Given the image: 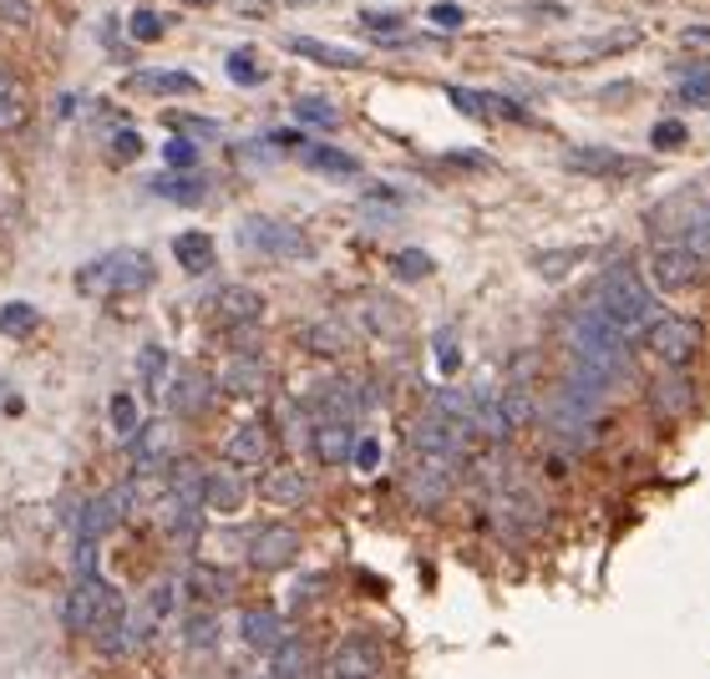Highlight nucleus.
<instances>
[{
	"instance_id": "nucleus-7",
	"label": "nucleus",
	"mask_w": 710,
	"mask_h": 679,
	"mask_svg": "<svg viewBox=\"0 0 710 679\" xmlns=\"http://www.w3.org/2000/svg\"><path fill=\"white\" fill-rule=\"evenodd\" d=\"M411 452L417 457H452L457 461L467 446H473V436H467V421H457V416H442V411H421L417 421H411Z\"/></svg>"
},
{
	"instance_id": "nucleus-35",
	"label": "nucleus",
	"mask_w": 710,
	"mask_h": 679,
	"mask_svg": "<svg viewBox=\"0 0 710 679\" xmlns=\"http://www.w3.org/2000/svg\"><path fill=\"white\" fill-rule=\"evenodd\" d=\"M41 325V310L26 300H11V304H0V335H31V330Z\"/></svg>"
},
{
	"instance_id": "nucleus-9",
	"label": "nucleus",
	"mask_w": 710,
	"mask_h": 679,
	"mask_svg": "<svg viewBox=\"0 0 710 679\" xmlns=\"http://www.w3.org/2000/svg\"><path fill=\"white\" fill-rule=\"evenodd\" d=\"M645 345L659 366L685 370L700 350V325L696 320H685V314H655V325L645 330Z\"/></svg>"
},
{
	"instance_id": "nucleus-34",
	"label": "nucleus",
	"mask_w": 710,
	"mask_h": 679,
	"mask_svg": "<svg viewBox=\"0 0 710 679\" xmlns=\"http://www.w3.org/2000/svg\"><path fill=\"white\" fill-rule=\"evenodd\" d=\"M360 314H366V330H370V335H401V310H396L391 300H381V294H366Z\"/></svg>"
},
{
	"instance_id": "nucleus-49",
	"label": "nucleus",
	"mask_w": 710,
	"mask_h": 679,
	"mask_svg": "<svg viewBox=\"0 0 710 679\" xmlns=\"http://www.w3.org/2000/svg\"><path fill=\"white\" fill-rule=\"evenodd\" d=\"M685 137H690V127H685V122H659L655 132H650V147H659V153H670V147H680Z\"/></svg>"
},
{
	"instance_id": "nucleus-25",
	"label": "nucleus",
	"mask_w": 710,
	"mask_h": 679,
	"mask_svg": "<svg viewBox=\"0 0 710 679\" xmlns=\"http://www.w3.org/2000/svg\"><path fill=\"white\" fill-rule=\"evenodd\" d=\"M188 588H193L209 609H219V603H229L238 593V578L229 574V568H219V563H198L193 574H188Z\"/></svg>"
},
{
	"instance_id": "nucleus-39",
	"label": "nucleus",
	"mask_w": 710,
	"mask_h": 679,
	"mask_svg": "<svg viewBox=\"0 0 710 679\" xmlns=\"http://www.w3.org/2000/svg\"><path fill=\"white\" fill-rule=\"evenodd\" d=\"M173 599H178V588H173V578H163V583H153V588H147V599H143V614L153 619V628H158L163 619H168L173 609H178V603H173Z\"/></svg>"
},
{
	"instance_id": "nucleus-4",
	"label": "nucleus",
	"mask_w": 710,
	"mask_h": 679,
	"mask_svg": "<svg viewBox=\"0 0 710 679\" xmlns=\"http://www.w3.org/2000/svg\"><path fill=\"white\" fill-rule=\"evenodd\" d=\"M127 614V603L118 599V588L107 578H77L71 583V599H66V628L71 634H102L107 624H118Z\"/></svg>"
},
{
	"instance_id": "nucleus-48",
	"label": "nucleus",
	"mask_w": 710,
	"mask_h": 679,
	"mask_svg": "<svg viewBox=\"0 0 710 679\" xmlns=\"http://www.w3.org/2000/svg\"><path fill=\"white\" fill-rule=\"evenodd\" d=\"M163 157H168V168H178V172H193V163H198V147L188 143V137H173V143H163Z\"/></svg>"
},
{
	"instance_id": "nucleus-36",
	"label": "nucleus",
	"mask_w": 710,
	"mask_h": 679,
	"mask_svg": "<svg viewBox=\"0 0 710 679\" xmlns=\"http://www.w3.org/2000/svg\"><path fill=\"white\" fill-rule=\"evenodd\" d=\"M107 421H112V432H118L122 442H132V436L143 432V421H137V401H132L127 391H118L112 401H107Z\"/></svg>"
},
{
	"instance_id": "nucleus-31",
	"label": "nucleus",
	"mask_w": 710,
	"mask_h": 679,
	"mask_svg": "<svg viewBox=\"0 0 710 679\" xmlns=\"http://www.w3.org/2000/svg\"><path fill=\"white\" fill-rule=\"evenodd\" d=\"M498 405H502L508 432H518V426H528V421H539V401H533V391H528L523 380H513V386L498 396Z\"/></svg>"
},
{
	"instance_id": "nucleus-37",
	"label": "nucleus",
	"mask_w": 710,
	"mask_h": 679,
	"mask_svg": "<svg viewBox=\"0 0 710 679\" xmlns=\"http://www.w3.org/2000/svg\"><path fill=\"white\" fill-rule=\"evenodd\" d=\"M137 376H143L147 391L163 396V380H168V350H163V345H143V355H137Z\"/></svg>"
},
{
	"instance_id": "nucleus-46",
	"label": "nucleus",
	"mask_w": 710,
	"mask_h": 679,
	"mask_svg": "<svg viewBox=\"0 0 710 679\" xmlns=\"http://www.w3.org/2000/svg\"><path fill=\"white\" fill-rule=\"evenodd\" d=\"M168 127H178L184 137H213V132H219V122H213V118H193V112H168Z\"/></svg>"
},
{
	"instance_id": "nucleus-52",
	"label": "nucleus",
	"mask_w": 710,
	"mask_h": 679,
	"mask_svg": "<svg viewBox=\"0 0 710 679\" xmlns=\"http://www.w3.org/2000/svg\"><path fill=\"white\" fill-rule=\"evenodd\" d=\"M351 461H355L360 471H376V467H381V442H370V436H366V442H355Z\"/></svg>"
},
{
	"instance_id": "nucleus-33",
	"label": "nucleus",
	"mask_w": 710,
	"mask_h": 679,
	"mask_svg": "<svg viewBox=\"0 0 710 679\" xmlns=\"http://www.w3.org/2000/svg\"><path fill=\"white\" fill-rule=\"evenodd\" d=\"M584 259H589V248H543V254H533V269H539L543 279H553V285H558V279L574 275Z\"/></svg>"
},
{
	"instance_id": "nucleus-18",
	"label": "nucleus",
	"mask_w": 710,
	"mask_h": 679,
	"mask_svg": "<svg viewBox=\"0 0 710 679\" xmlns=\"http://www.w3.org/2000/svg\"><path fill=\"white\" fill-rule=\"evenodd\" d=\"M300 345L310 355H320V360H341V355L351 350V330H345L335 314H320V320H304L300 325Z\"/></svg>"
},
{
	"instance_id": "nucleus-58",
	"label": "nucleus",
	"mask_w": 710,
	"mask_h": 679,
	"mask_svg": "<svg viewBox=\"0 0 710 679\" xmlns=\"http://www.w3.org/2000/svg\"><path fill=\"white\" fill-rule=\"evenodd\" d=\"M5 92H15V77H11V71H0V97H5Z\"/></svg>"
},
{
	"instance_id": "nucleus-21",
	"label": "nucleus",
	"mask_w": 710,
	"mask_h": 679,
	"mask_svg": "<svg viewBox=\"0 0 710 679\" xmlns=\"http://www.w3.org/2000/svg\"><path fill=\"white\" fill-rule=\"evenodd\" d=\"M238 639L244 649H259V654H275L285 644V619L275 609H244L238 614Z\"/></svg>"
},
{
	"instance_id": "nucleus-1",
	"label": "nucleus",
	"mask_w": 710,
	"mask_h": 679,
	"mask_svg": "<svg viewBox=\"0 0 710 679\" xmlns=\"http://www.w3.org/2000/svg\"><path fill=\"white\" fill-rule=\"evenodd\" d=\"M564 345L574 350V366L593 370V376H604L609 386H614V380H624L634 370V360H630L634 345L619 335V330L609 325L593 304H584V310H574L564 320Z\"/></svg>"
},
{
	"instance_id": "nucleus-10",
	"label": "nucleus",
	"mask_w": 710,
	"mask_h": 679,
	"mask_svg": "<svg viewBox=\"0 0 710 679\" xmlns=\"http://www.w3.org/2000/svg\"><path fill=\"white\" fill-rule=\"evenodd\" d=\"M381 644L370 634H345L325 659V679H381Z\"/></svg>"
},
{
	"instance_id": "nucleus-2",
	"label": "nucleus",
	"mask_w": 710,
	"mask_h": 679,
	"mask_svg": "<svg viewBox=\"0 0 710 679\" xmlns=\"http://www.w3.org/2000/svg\"><path fill=\"white\" fill-rule=\"evenodd\" d=\"M589 304L604 314L630 345L634 340H645V330L655 325V294H650V279H640L634 264H614V269L593 285Z\"/></svg>"
},
{
	"instance_id": "nucleus-23",
	"label": "nucleus",
	"mask_w": 710,
	"mask_h": 679,
	"mask_svg": "<svg viewBox=\"0 0 710 679\" xmlns=\"http://www.w3.org/2000/svg\"><path fill=\"white\" fill-rule=\"evenodd\" d=\"M259 497L269 508H300L304 497H310V482H304V471H295V467H264Z\"/></svg>"
},
{
	"instance_id": "nucleus-13",
	"label": "nucleus",
	"mask_w": 710,
	"mask_h": 679,
	"mask_svg": "<svg viewBox=\"0 0 710 679\" xmlns=\"http://www.w3.org/2000/svg\"><path fill=\"white\" fill-rule=\"evenodd\" d=\"M269 457H275V436H269V426H264V421H244V426H234V432H229L224 467L264 471V467H269Z\"/></svg>"
},
{
	"instance_id": "nucleus-8",
	"label": "nucleus",
	"mask_w": 710,
	"mask_h": 679,
	"mask_svg": "<svg viewBox=\"0 0 710 679\" xmlns=\"http://www.w3.org/2000/svg\"><path fill=\"white\" fill-rule=\"evenodd\" d=\"M710 264L696 259L685 244H675V238H665V244L650 248V285L659 289V294H685V289H696L700 279H706Z\"/></svg>"
},
{
	"instance_id": "nucleus-14",
	"label": "nucleus",
	"mask_w": 710,
	"mask_h": 679,
	"mask_svg": "<svg viewBox=\"0 0 710 679\" xmlns=\"http://www.w3.org/2000/svg\"><path fill=\"white\" fill-rule=\"evenodd\" d=\"M564 168L568 172H584V178H634L645 163H640V157H630V153H619V147H568Z\"/></svg>"
},
{
	"instance_id": "nucleus-29",
	"label": "nucleus",
	"mask_w": 710,
	"mask_h": 679,
	"mask_svg": "<svg viewBox=\"0 0 710 679\" xmlns=\"http://www.w3.org/2000/svg\"><path fill=\"white\" fill-rule=\"evenodd\" d=\"M310 665H315V654L310 644L285 634V644L275 649V679H310Z\"/></svg>"
},
{
	"instance_id": "nucleus-47",
	"label": "nucleus",
	"mask_w": 710,
	"mask_h": 679,
	"mask_svg": "<svg viewBox=\"0 0 710 679\" xmlns=\"http://www.w3.org/2000/svg\"><path fill=\"white\" fill-rule=\"evenodd\" d=\"M188 649H213V639H219V619L213 614H198L193 624H188Z\"/></svg>"
},
{
	"instance_id": "nucleus-41",
	"label": "nucleus",
	"mask_w": 710,
	"mask_h": 679,
	"mask_svg": "<svg viewBox=\"0 0 710 679\" xmlns=\"http://www.w3.org/2000/svg\"><path fill=\"white\" fill-rule=\"evenodd\" d=\"M482 97V118H502V122H533V112H528L523 102H513V97L502 92H477Z\"/></svg>"
},
{
	"instance_id": "nucleus-6",
	"label": "nucleus",
	"mask_w": 710,
	"mask_h": 679,
	"mask_svg": "<svg viewBox=\"0 0 710 679\" xmlns=\"http://www.w3.org/2000/svg\"><path fill=\"white\" fill-rule=\"evenodd\" d=\"M401 492H407V502L421 512L442 508V502L457 492V461L452 457H417L407 467V477H401Z\"/></svg>"
},
{
	"instance_id": "nucleus-38",
	"label": "nucleus",
	"mask_w": 710,
	"mask_h": 679,
	"mask_svg": "<svg viewBox=\"0 0 710 679\" xmlns=\"http://www.w3.org/2000/svg\"><path fill=\"white\" fill-rule=\"evenodd\" d=\"M295 118L310 122V127H341V112H335V102H325V97H300V102H295Z\"/></svg>"
},
{
	"instance_id": "nucleus-44",
	"label": "nucleus",
	"mask_w": 710,
	"mask_h": 679,
	"mask_svg": "<svg viewBox=\"0 0 710 679\" xmlns=\"http://www.w3.org/2000/svg\"><path fill=\"white\" fill-rule=\"evenodd\" d=\"M127 31H132V41H158L163 31H168V21H163L158 11H132L127 15Z\"/></svg>"
},
{
	"instance_id": "nucleus-28",
	"label": "nucleus",
	"mask_w": 710,
	"mask_h": 679,
	"mask_svg": "<svg viewBox=\"0 0 710 679\" xmlns=\"http://www.w3.org/2000/svg\"><path fill=\"white\" fill-rule=\"evenodd\" d=\"M675 92H680V102L710 107V62L706 56H696V62H675Z\"/></svg>"
},
{
	"instance_id": "nucleus-53",
	"label": "nucleus",
	"mask_w": 710,
	"mask_h": 679,
	"mask_svg": "<svg viewBox=\"0 0 710 679\" xmlns=\"http://www.w3.org/2000/svg\"><path fill=\"white\" fill-rule=\"evenodd\" d=\"M112 153H118L122 163H132V157L143 153V137H137L132 127H118V137H112Z\"/></svg>"
},
{
	"instance_id": "nucleus-17",
	"label": "nucleus",
	"mask_w": 710,
	"mask_h": 679,
	"mask_svg": "<svg viewBox=\"0 0 710 679\" xmlns=\"http://www.w3.org/2000/svg\"><path fill=\"white\" fill-rule=\"evenodd\" d=\"M310 452H315L320 467H345L355 452L351 421H315V426H310Z\"/></svg>"
},
{
	"instance_id": "nucleus-56",
	"label": "nucleus",
	"mask_w": 710,
	"mask_h": 679,
	"mask_svg": "<svg viewBox=\"0 0 710 679\" xmlns=\"http://www.w3.org/2000/svg\"><path fill=\"white\" fill-rule=\"evenodd\" d=\"M436 366L442 370H457V345L447 335H436Z\"/></svg>"
},
{
	"instance_id": "nucleus-12",
	"label": "nucleus",
	"mask_w": 710,
	"mask_h": 679,
	"mask_svg": "<svg viewBox=\"0 0 710 679\" xmlns=\"http://www.w3.org/2000/svg\"><path fill=\"white\" fill-rule=\"evenodd\" d=\"M132 512V487H112V492L92 497L87 508H81V523H77V543H102L112 527L127 523Z\"/></svg>"
},
{
	"instance_id": "nucleus-59",
	"label": "nucleus",
	"mask_w": 710,
	"mask_h": 679,
	"mask_svg": "<svg viewBox=\"0 0 710 679\" xmlns=\"http://www.w3.org/2000/svg\"><path fill=\"white\" fill-rule=\"evenodd\" d=\"M188 5H213V0H188Z\"/></svg>"
},
{
	"instance_id": "nucleus-15",
	"label": "nucleus",
	"mask_w": 710,
	"mask_h": 679,
	"mask_svg": "<svg viewBox=\"0 0 710 679\" xmlns=\"http://www.w3.org/2000/svg\"><path fill=\"white\" fill-rule=\"evenodd\" d=\"M213 386H219L229 401H259V396L269 391V366H264L259 355H234V360L213 376Z\"/></svg>"
},
{
	"instance_id": "nucleus-57",
	"label": "nucleus",
	"mask_w": 710,
	"mask_h": 679,
	"mask_svg": "<svg viewBox=\"0 0 710 679\" xmlns=\"http://www.w3.org/2000/svg\"><path fill=\"white\" fill-rule=\"evenodd\" d=\"M685 41H696V46H710V26H685Z\"/></svg>"
},
{
	"instance_id": "nucleus-16",
	"label": "nucleus",
	"mask_w": 710,
	"mask_h": 679,
	"mask_svg": "<svg viewBox=\"0 0 710 679\" xmlns=\"http://www.w3.org/2000/svg\"><path fill=\"white\" fill-rule=\"evenodd\" d=\"M213 376H203V370H184V376H173L168 386V411L173 416H203L213 405Z\"/></svg>"
},
{
	"instance_id": "nucleus-22",
	"label": "nucleus",
	"mask_w": 710,
	"mask_h": 679,
	"mask_svg": "<svg viewBox=\"0 0 710 679\" xmlns=\"http://www.w3.org/2000/svg\"><path fill=\"white\" fill-rule=\"evenodd\" d=\"M290 52L315 66H335V71H360L366 66V52H351V46H335V41L320 36H290Z\"/></svg>"
},
{
	"instance_id": "nucleus-26",
	"label": "nucleus",
	"mask_w": 710,
	"mask_h": 679,
	"mask_svg": "<svg viewBox=\"0 0 710 679\" xmlns=\"http://www.w3.org/2000/svg\"><path fill=\"white\" fill-rule=\"evenodd\" d=\"M209 178L203 172H163V178H153V193L158 198H168V203H203L209 198Z\"/></svg>"
},
{
	"instance_id": "nucleus-24",
	"label": "nucleus",
	"mask_w": 710,
	"mask_h": 679,
	"mask_svg": "<svg viewBox=\"0 0 710 679\" xmlns=\"http://www.w3.org/2000/svg\"><path fill=\"white\" fill-rule=\"evenodd\" d=\"M127 92H143V97H193L198 92V77H193V71H132Z\"/></svg>"
},
{
	"instance_id": "nucleus-54",
	"label": "nucleus",
	"mask_w": 710,
	"mask_h": 679,
	"mask_svg": "<svg viewBox=\"0 0 710 679\" xmlns=\"http://www.w3.org/2000/svg\"><path fill=\"white\" fill-rule=\"evenodd\" d=\"M442 163H452V168H492V157H487V153H473V147H457V153H442Z\"/></svg>"
},
{
	"instance_id": "nucleus-32",
	"label": "nucleus",
	"mask_w": 710,
	"mask_h": 679,
	"mask_svg": "<svg viewBox=\"0 0 710 679\" xmlns=\"http://www.w3.org/2000/svg\"><path fill=\"white\" fill-rule=\"evenodd\" d=\"M304 163H310L315 172H325V178H355V172H360V163H355L351 153H341V147H325V143L304 147Z\"/></svg>"
},
{
	"instance_id": "nucleus-50",
	"label": "nucleus",
	"mask_w": 710,
	"mask_h": 679,
	"mask_svg": "<svg viewBox=\"0 0 710 679\" xmlns=\"http://www.w3.org/2000/svg\"><path fill=\"white\" fill-rule=\"evenodd\" d=\"M447 102L457 107L462 118H482V97H477L473 87H447Z\"/></svg>"
},
{
	"instance_id": "nucleus-42",
	"label": "nucleus",
	"mask_w": 710,
	"mask_h": 679,
	"mask_svg": "<svg viewBox=\"0 0 710 679\" xmlns=\"http://www.w3.org/2000/svg\"><path fill=\"white\" fill-rule=\"evenodd\" d=\"M26 122H31V102L21 97V87H15V92L0 97V132H21Z\"/></svg>"
},
{
	"instance_id": "nucleus-43",
	"label": "nucleus",
	"mask_w": 710,
	"mask_h": 679,
	"mask_svg": "<svg viewBox=\"0 0 710 679\" xmlns=\"http://www.w3.org/2000/svg\"><path fill=\"white\" fill-rule=\"evenodd\" d=\"M391 269L401 279H432L436 264H432V254H421V248H401V254L391 259Z\"/></svg>"
},
{
	"instance_id": "nucleus-45",
	"label": "nucleus",
	"mask_w": 710,
	"mask_h": 679,
	"mask_svg": "<svg viewBox=\"0 0 710 679\" xmlns=\"http://www.w3.org/2000/svg\"><path fill=\"white\" fill-rule=\"evenodd\" d=\"M366 31H381V36H396V31L407 26V11H360L355 15Z\"/></svg>"
},
{
	"instance_id": "nucleus-11",
	"label": "nucleus",
	"mask_w": 710,
	"mask_h": 679,
	"mask_svg": "<svg viewBox=\"0 0 710 679\" xmlns=\"http://www.w3.org/2000/svg\"><path fill=\"white\" fill-rule=\"evenodd\" d=\"M300 548H304L300 527L269 523V527H259V533L249 537V568L254 574H279V568H290V563L300 558Z\"/></svg>"
},
{
	"instance_id": "nucleus-51",
	"label": "nucleus",
	"mask_w": 710,
	"mask_h": 679,
	"mask_svg": "<svg viewBox=\"0 0 710 679\" xmlns=\"http://www.w3.org/2000/svg\"><path fill=\"white\" fill-rule=\"evenodd\" d=\"M426 15H432V26H442V31H457L462 21H467V11H462V5H452V0H436Z\"/></svg>"
},
{
	"instance_id": "nucleus-5",
	"label": "nucleus",
	"mask_w": 710,
	"mask_h": 679,
	"mask_svg": "<svg viewBox=\"0 0 710 679\" xmlns=\"http://www.w3.org/2000/svg\"><path fill=\"white\" fill-rule=\"evenodd\" d=\"M234 234H238V248H249L259 259H304L310 254V238L295 223L275 219V213H244Z\"/></svg>"
},
{
	"instance_id": "nucleus-55",
	"label": "nucleus",
	"mask_w": 710,
	"mask_h": 679,
	"mask_svg": "<svg viewBox=\"0 0 710 679\" xmlns=\"http://www.w3.org/2000/svg\"><path fill=\"white\" fill-rule=\"evenodd\" d=\"M528 15H543V21H564L568 5H558V0H533V5H523Z\"/></svg>"
},
{
	"instance_id": "nucleus-3",
	"label": "nucleus",
	"mask_w": 710,
	"mask_h": 679,
	"mask_svg": "<svg viewBox=\"0 0 710 679\" xmlns=\"http://www.w3.org/2000/svg\"><path fill=\"white\" fill-rule=\"evenodd\" d=\"M147 285H153V259L143 248H112L87 269H77V289L92 300L97 294H143Z\"/></svg>"
},
{
	"instance_id": "nucleus-30",
	"label": "nucleus",
	"mask_w": 710,
	"mask_h": 679,
	"mask_svg": "<svg viewBox=\"0 0 710 679\" xmlns=\"http://www.w3.org/2000/svg\"><path fill=\"white\" fill-rule=\"evenodd\" d=\"M675 244H685L696 259L710 264V203H696V209L685 213L680 223V234H675Z\"/></svg>"
},
{
	"instance_id": "nucleus-40",
	"label": "nucleus",
	"mask_w": 710,
	"mask_h": 679,
	"mask_svg": "<svg viewBox=\"0 0 710 679\" xmlns=\"http://www.w3.org/2000/svg\"><path fill=\"white\" fill-rule=\"evenodd\" d=\"M224 66H229V77H234L238 87H259V81L269 77V71H264L259 62H254L249 46H238V52H229V62H224Z\"/></svg>"
},
{
	"instance_id": "nucleus-20",
	"label": "nucleus",
	"mask_w": 710,
	"mask_h": 679,
	"mask_svg": "<svg viewBox=\"0 0 710 679\" xmlns=\"http://www.w3.org/2000/svg\"><path fill=\"white\" fill-rule=\"evenodd\" d=\"M213 310H219V320H229L234 330L244 325H259L264 320V294L249 285H224L219 294H213Z\"/></svg>"
},
{
	"instance_id": "nucleus-19",
	"label": "nucleus",
	"mask_w": 710,
	"mask_h": 679,
	"mask_svg": "<svg viewBox=\"0 0 710 679\" xmlns=\"http://www.w3.org/2000/svg\"><path fill=\"white\" fill-rule=\"evenodd\" d=\"M244 502H249V482H244V471H234V467L209 471V487H203V508L234 517V512H244Z\"/></svg>"
},
{
	"instance_id": "nucleus-27",
	"label": "nucleus",
	"mask_w": 710,
	"mask_h": 679,
	"mask_svg": "<svg viewBox=\"0 0 710 679\" xmlns=\"http://www.w3.org/2000/svg\"><path fill=\"white\" fill-rule=\"evenodd\" d=\"M173 259L184 264L188 275H209L213 269V238L203 229H184V234L173 238Z\"/></svg>"
}]
</instances>
